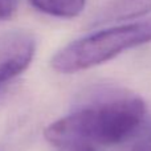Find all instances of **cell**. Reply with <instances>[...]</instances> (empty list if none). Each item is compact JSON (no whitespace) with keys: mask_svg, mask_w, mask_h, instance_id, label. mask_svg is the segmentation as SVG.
Masks as SVG:
<instances>
[{"mask_svg":"<svg viewBox=\"0 0 151 151\" xmlns=\"http://www.w3.org/2000/svg\"><path fill=\"white\" fill-rule=\"evenodd\" d=\"M68 115L50 123L44 131L52 145L113 146L137 135L146 117V104L137 94L119 88H98Z\"/></svg>","mask_w":151,"mask_h":151,"instance_id":"1","label":"cell"},{"mask_svg":"<svg viewBox=\"0 0 151 151\" xmlns=\"http://www.w3.org/2000/svg\"><path fill=\"white\" fill-rule=\"evenodd\" d=\"M151 42V19L89 33L61 48L50 60L53 70L72 74L101 65L129 49Z\"/></svg>","mask_w":151,"mask_h":151,"instance_id":"2","label":"cell"},{"mask_svg":"<svg viewBox=\"0 0 151 151\" xmlns=\"http://www.w3.org/2000/svg\"><path fill=\"white\" fill-rule=\"evenodd\" d=\"M36 49V37L28 31L13 29L0 35V88L31 65Z\"/></svg>","mask_w":151,"mask_h":151,"instance_id":"3","label":"cell"},{"mask_svg":"<svg viewBox=\"0 0 151 151\" xmlns=\"http://www.w3.org/2000/svg\"><path fill=\"white\" fill-rule=\"evenodd\" d=\"M151 12V0H109L90 21V27H101L135 20Z\"/></svg>","mask_w":151,"mask_h":151,"instance_id":"4","label":"cell"},{"mask_svg":"<svg viewBox=\"0 0 151 151\" xmlns=\"http://www.w3.org/2000/svg\"><path fill=\"white\" fill-rule=\"evenodd\" d=\"M37 12L57 19L77 17L85 9L86 0H28Z\"/></svg>","mask_w":151,"mask_h":151,"instance_id":"5","label":"cell"},{"mask_svg":"<svg viewBox=\"0 0 151 151\" xmlns=\"http://www.w3.org/2000/svg\"><path fill=\"white\" fill-rule=\"evenodd\" d=\"M123 151H151V129L143 131Z\"/></svg>","mask_w":151,"mask_h":151,"instance_id":"6","label":"cell"},{"mask_svg":"<svg viewBox=\"0 0 151 151\" xmlns=\"http://www.w3.org/2000/svg\"><path fill=\"white\" fill-rule=\"evenodd\" d=\"M19 0H0V21H7L16 15Z\"/></svg>","mask_w":151,"mask_h":151,"instance_id":"7","label":"cell"},{"mask_svg":"<svg viewBox=\"0 0 151 151\" xmlns=\"http://www.w3.org/2000/svg\"><path fill=\"white\" fill-rule=\"evenodd\" d=\"M58 151H98L94 146L86 145H69V146H60Z\"/></svg>","mask_w":151,"mask_h":151,"instance_id":"8","label":"cell"}]
</instances>
